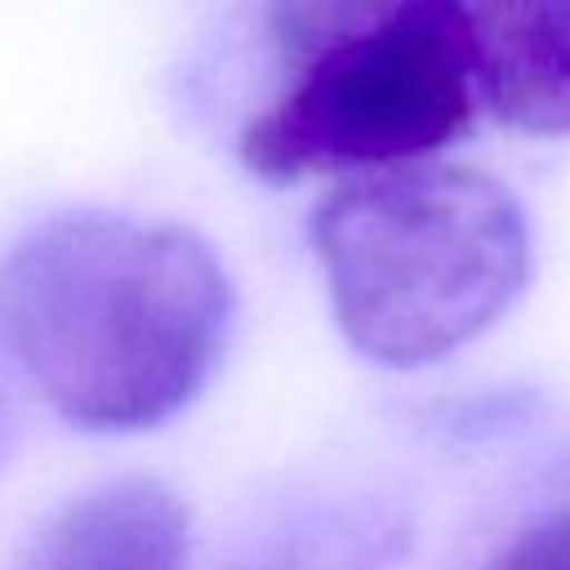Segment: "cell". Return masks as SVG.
Masks as SVG:
<instances>
[{
	"instance_id": "1",
	"label": "cell",
	"mask_w": 570,
	"mask_h": 570,
	"mask_svg": "<svg viewBox=\"0 0 570 570\" xmlns=\"http://www.w3.org/2000/svg\"><path fill=\"white\" fill-rule=\"evenodd\" d=\"M232 281L178 223L76 209L0 258V356L67 423L138 432L187 410L232 334Z\"/></svg>"
},
{
	"instance_id": "2",
	"label": "cell",
	"mask_w": 570,
	"mask_h": 570,
	"mask_svg": "<svg viewBox=\"0 0 570 570\" xmlns=\"http://www.w3.org/2000/svg\"><path fill=\"white\" fill-rule=\"evenodd\" d=\"M312 249L343 338L387 370L445 361L530 281L517 196L463 165H401L338 187L312 214Z\"/></svg>"
},
{
	"instance_id": "3",
	"label": "cell",
	"mask_w": 570,
	"mask_h": 570,
	"mask_svg": "<svg viewBox=\"0 0 570 570\" xmlns=\"http://www.w3.org/2000/svg\"><path fill=\"white\" fill-rule=\"evenodd\" d=\"M294 71L240 134V160L276 183L419 165L463 138L481 102L463 0H414Z\"/></svg>"
},
{
	"instance_id": "4",
	"label": "cell",
	"mask_w": 570,
	"mask_h": 570,
	"mask_svg": "<svg viewBox=\"0 0 570 570\" xmlns=\"http://www.w3.org/2000/svg\"><path fill=\"white\" fill-rule=\"evenodd\" d=\"M191 521L160 481L94 485L53 508L9 570H187Z\"/></svg>"
},
{
	"instance_id": "5",
	"label": "cell",
	"mask_w": 570,
	"mask_h": 570,
	"mask_svg": "<svg viewBox=\"0 0 570 570\" xmlns=\"http://www.w3.org/2000/svg\"><path fill=\"white\" fill-rule=\"evenodd\" d=\"M472 36L485 107L521 134H570V0H476Z\"/></svg>"
},
{
	"instance_id": "6",
	"label": "cell",
	"mask_w": 570,
	"mask_h": 570,
	"mask_svg": "<svg viewBox=\"0 0 570 570\" xmlns=\"http://www.w3.org/2000/svg\"><path fill=\"white\" fill-rule=\"evenodd\" d=\"M396 534L370 517H321L245 552L227 570H387Z\"/></svg>"
},
{
	"instance_id": "7",
	"label": "cell",
	"mask_w": 570,
	"mask_h": 570,
	"mask_svg": "<svg viewBox=\"0 0 570 570\" xmlns=\"http://www.w3.org/2000/svg\"><path fill=\"white\" fill-rule=\"evenodd\" d=\"M414 0H263L267 13V36L276 45V53L289 67L312 62L321 49L379 27L383 18L401 13Z\"/></svg>"
},
{
	"instance_id": "8",
	"label": "cell",
	"mask_w": 570,
	"mask_h": 570,
	"mask_svg": "<svg viewBox=\"0 0 570 570\" xmlns=\"http://www.w3.org/2000/svg\"><path fill=\"white\" fill-rule=\"evenodd\" d=\"M485 570H570V508L530 521Z\"/></svg>"
},
{
	"instance_id": "9",
	"label": "cell",
	"mask_w": 570,
	"mask_h": 570,
	"mask_svg": "<svg viewBox=\"0 0 570 570\" xmlns=\"http://www.w3.org/2000/svg\"><path fill=\"white\" fill-rule=\"evenodd\" d=\"M13 436H18V414H13V396H9V383L0 379V468L13 450Z\"/></svg>"
}]
</instances>
